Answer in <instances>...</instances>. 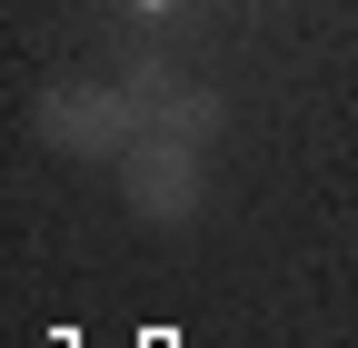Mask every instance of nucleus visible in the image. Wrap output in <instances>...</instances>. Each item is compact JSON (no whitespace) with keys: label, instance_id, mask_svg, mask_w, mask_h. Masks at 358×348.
<instances>
[{"label":"nucleus","instance_id":"3","mask_svg":"<svg viewBox=\"0 0 358 348\" xmlns=\"http://www.w3.org/2000/svg\"><path fill=\"white\" fill-rule=\"evenodd\" d=\"M150 129H169V140H189V150H219L229 140V100H219L209 80H169L159 110H150Z\"/></svg>","mask_w":358,"mask_h":348},{"label":"nucleus","instance_id":"1","mask_svg":"<svg viewBox=\"0 0 358 348\" xmlns=\"http://www.w3.org/2000/svg\"><path fill=\"white\" fill-rule=\"evenodd\" d=\"M150 129V110L129 100V80H50L40 90V150H60V159H120L129 140Z\"/></svg>","mask_w":358,"mask_h":348},{"label":"nucleus","instance_id":"2","mask_svg":"<svg viewBox=\"0 0 358 348\" xmlns=\"http://www.w3.org/2000/svg\"><path fill=\"white\" fill-rule=\"evenodd\" d=\"M110 169H120V199L140 209L150 229H189L199 199H209V150L169 140V129H140V140H129Z\"/></svg>","mask_w":358,"mask_h":348}]
</instances>
